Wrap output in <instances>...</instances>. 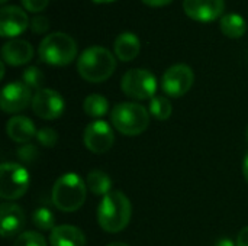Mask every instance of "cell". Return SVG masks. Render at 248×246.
Masks as SVG:
<instances>
[{
	"label": "cell",
	"instance_id": "cell-6",
	"mask_svg": "<svg viewBox=\"0 0 248 246\" xmlns=\"http://www.w3.org/2000/svg\"><path fill=\"white\" fill-rule=\"evenodd\" d=\"M29 187L28 170L15 162H4L0 167V197L16 200L22 197Z\"/></svg>",
	"mask_w": 248,
	"mask_h": 246
},
{
	"label": "cell",
	"instance_id": "cell-18",
	"mask_svg": "<svg viewBox=\"0 0 248 246\" xmlns=\"http://www.w3.org/2000/svg\"><path fill=\"white\" fill-rule=\"evenodd\" d=\"M113 51L121 61H132L141 51V41L132 32H122L113 42Z\"/></svg>",
	"mask_w": 248,
	"mask_h": 246
},
{
	"label": "cell",
	"instance_id": "cell-32",
	"mask_svg": "<svg viewBox=\"0 0 248 246\" xmlns=\"http://www.w3.org/2000/svg\"><path fill=\"white\" fill-rule=\"evenodd\" d=\"M243 174H244V178H246L248 184V152L247 155L244 157V159H243Z\"/></svg>",
	"mask_w": 248,
	"mask_h": 246
},
{
	"label": "cell",
	"instance_id": "cell-33",
	"mask_svg": "<svg viewBox=\"0 0 248 246\" xmlns=\"http://www.w3.org/2000/svg\"><path fill=\"white\" fill-rule=\"evenodd\" d=\"M215 246H235V245H234V242H232V241H230V239L224 238V239H219Z\"/></svg>",
	"mask_w": 248,
	"mask_h": 246
},
{
	"label": "cell",
	"instance_id": "cell-13",
	"mask_svg": "<svg viewBox=\"0 0 248 246\" xmlns=\"http://www.w3.org/2000/svg\"><path fill=\"white\" fill-rule=\"evenodd\" d=\"M225 0H183L185 13L198 22H212L221 16Z\"/></svg>",
	"mask_w": 248,
	"mask_h": 246
},
{
	"label": "cell",
	"instance_id": "cell-21",
	"mask_svg": "<svg viewBox=\"0 0 248 246\" xmlns=\"http://www.w3.org/2000/svg\"><path fill=\"white\" fill-rule=\"evenodd\" d=\"M83 109L86 115L90 117H102L108 113L109 103H108V99L100 94H89L84 99Z\"/></svg>",
	"mask_w": 248,
	"mask_h": 246
},
{
	"label": "cell",
	"instance_id": "cell-19",
	"mask_svg": "<svg viewBox=\"0 0 248 246\" xmlns=\"http://www.w3.org/2000/svg\"><path fill=\"white\" fill-rule=\"evenodd\" d=\"M219 28L222 33L228 38H241L246 33L247 23L238 13H228L221 17Z\"/></svg>",
	"mask_w": 248,
	"mask_h": 246
},
{
	"label": "cell",
	"instance_id": "cell-38",
	"mask_svg": "<svg viewBox=\"0 0 248 246\" xmlns=\"http://www.w3.org/2000/svg\"><path fill=\"white\" fill-rule=\"evenodd\" d=\"M6 1H7V0H0V3H1V4H4Z\"/></svg>",
	"mask_w": 248,
	"mask_h": 246
},
{
	"label": "cell",
	"instance_id": "cell-2",
	"mask_svg": "<svg viewBox=\"0 0 248 246\" xmlns=\"http://www.w3.org/2000/svg\"><path fill=\"white\" fill-rule=\"evenodd\" d=\"M116 68L115 55L103 46H90L81 52L77 61L80 77L89 83L106 81Z\"/></svg>",
	"mask_w": 248,
	"mask_h": 246
},
{
	"label": "cell",
	"instance_id": "cell-1",
	"mask_svg": "<svg viewBox=\"0 0 248 246\" xmlns=\"http://www.w3.org/2000/svg\"><path fill=\"white\" fill-rule=\"evenodd\" d=\"M132 215L129 199L122 191H110L106 194L97 209V222L108 233H118L124 231Z\"/></svg>",
	"mask_w": 248,
	"mask_h": 246
},
{
	"label": "cell",
	"instance_id": "cell-37",
	"mask_svg": "<svg viewBox=\"0 0 248 246\" xmlns=\"http://www.w3.org/2000/svg\"><path fill=\"white\" fill-rule=\"evenodd\" d=\"M246 136H247V141H248V126H247V129H246Z\"/></svg>",
	"mask_w": 248,
	"mask_h": 246
},
{
	"label": "cell",
	"instance_id": "cell-10",
	"mask_svg": "<svg viewBox=\"0 0 248 246\" xmlns=\"http://www.w3.org/2000/svg\"><path fill=\"white\" fill-rule=\"evenodd\" d=\"M84 145L93 154H105L108 152L115 142V135L109 123L103 120H94L87 125L84 129Z\"/></svg>",
	"mask_w": 248,
	"mask_h": 246
},
{
	"label": "cell",
	"instance_id": "cell-22",
	"mask_svg": "<svg viewBox=\"0 0 248 246\" xmlns=\"http://www.w3.org/2000/svg\"><path fill=\"white\" fill-rule=\"evenodd\" d=\"M148 112L157 119V120H167L173 113V106L170 100L164 96H154L150 100V109Z\"/></svg>",
	"mask_w": 248,
	"mask_h": 246
},
{
	"label": "cell",
	"instance_id": "cell-16",
	"mask_svg": "<svg viewBox=\"0 0 248 246\" xmlns=\"http://www.w3.org/2000/svg\"><path fill=\"white\" fill-rule=\"evenodd\" d=\"M6 132L7 136L17 144H28L38 133L33 122L26 116H15L9 119L6 125Z\"/></svg>",
	"mask_w": 248,
	"mask_h": 246
},
{
	"label": "cell",
	"instance_id": "cell-12",
	"mask_svg": "<svg viewBox=\"0 0 248 246\" xmlns=\"http://www.w3.org/2000/svg\"><path fill=\"white\" fill-rule=\"evenodd\" d=\"M26 12L19 6H3L0 10V35L3 38H13L20 35L29 26Z\"/></svg>",
	"mask_w": 248,
	"mask_h": 246
},
{
	"label": "cell",
	"instance_id": "cell-27",
	"mask_svg": "<svg viewBox=\"0 0 248 246\" xmlns=\"http://www.w3.org/2000/svg\"><path fill=\"white\" fill-rule=\"evenodd\" d=\"M17 157L19 159L23 162V164H31L38 157V151L33 145H29V144H25L22 148H19L17 151Z\"/></svg>",
	"mask_w": 248,
	"mask_h": 246
},
{
	"label": "cell",
	"instance_id": "cell-15",
	"mask_svg": "<svg viewBox=\"0 0 248 246\" xmlns=\"http://www.w3.org/2000/svg\"><path fill=\"white\" fill-rule=\"evenodd\" d=\"M0 225L3 238H12L20 233L25 226V213L22 207L13 203H3L0 207Z\"/></svg>",
	"mask_w": 248,
	"mask_h": 246
},
{
	"label": "cell",
	"instance_id": "cell-14",
	"mask_svg": "<svg viewBox=\"0 0 248 246\" xmlns=\"http://www.w3.org/2000/svg\"><path fill=\"white\" fill-rule=\"evenodd\" d=\"M33 57V46L25 39H10L1 48V58L4 64L19 67L28 64Z\"/></svg>",
	"mask_w": 248,
	"mask_h": 246
},
{
	"label": "cell",
	"instance_id": "cell-17",
	"mask_svg": "<svg viewBox=\"0 0 248 246\" xmlns=\"http://www.w3.org/2000/svg\"><path fill=\"white\" fill-rule=\"evenodd\" d=\"M51 246H84L86 236L84 233L71 225H60L51 231L49 235Z\"/></svg>",
	"mask_w": 248,
	"mask_h": 246
},
{
	"label": "cell",
	"instance_id": "cell-30",
	"mask_svg": "<svg viewBox=\"0 0 248 246\" xmlns=\"http://www.w3.org/2000/svg\"><path fill=\"white\" fill-rule=\"evenodd\" d=\"M237 246H248V226L240 231L237 238Z\"/></svg>",
	"mask_w": 248,
	"mask_h": 246
},
{
	"label": "cell",
	"instance_id": "cell-24",
	"mask_svg": "<svg viewBox=\"0 0 248 246\" xmlns=\"http://www.w3.org/2000/svg\"><path fill=\"white\" fill-rule=\"evenodd\" d=\"M22 81L29 87V88H36L41 90V86L44 83V74L38 67H28L22 72Z\"/></svg>",
	"mask_w": 248,
	"mask_h": 246
},
{
	"label": "cell",
	"instance_id": "cell-29",
	"mask_svg": "<svg viewBox=\"0 0 248 246\" xmlns=\"http://www.w3.org/2000/svg\"><path fill=\"white\" fill-rule=\"evenodd\" d=\"M20 1L28 12L36 13V12H42L48 6L49 0H20Z\"/></svg>",
	"mask_w": 248,
	"mask_h": 246
},
{
	"label": "cell",
	"instance_id": "cell-11",
	"mask_svg": "<svg viewBox=\"0 0 248 246\" xmlns=\"http://www.w3.org/2000/svg\"><path fill=\"white\" fill-rule=\"evenodd\" d=\"M32 103L31 88L23 81L9 83L3 87L0 96V107L6 113H17Z\"/></svg>",
	"mask_w": 248,
	"mask_h": 246
},
{
	"label": "cell",
	"instance_id": "cell-8",
	"mask_svg": "<svg viewBox=\"0 0 248 246\" xmlns=\"http://www.w3.org/2000/svg\"><path fill=\"white\" fill-rule=\"evenodd\" d=\"M193 70L186 64H174L166 70L161 78L163 91L170 97L185 96L193 86Z\"/></svg>",
	"mask_w": 248,
	"mask_h": 246
},
{
	"label": "cell",
	"instance_id": "cell-25",
	"mask_svg": "<svg viewBox=\"0 0 248 246\" xmlns=\"http://www.w3.org/2000/svg\"><path fill=\"white\" fill-rule=\"evenodd\" d=\"M13 246H46V241L41 233L23 232L16 238Z\"/></svg>",
	"mask_w": 248,
	"mask_h": 246
},
{
	"label": "cell",
	"instance_id": "cell-3",
	"mask_svg": "<svg viewBox=\"0 0 248 246\" xmlns=\"http://www.w3.org/2000/svg\"><path fill=\"white\" fill-rule=\"evenodd\" d=\"M87 186L78 177L76 173H67L62 174L52 187V203L54 206L64 212V213H73L77 212L86 200Z\"/></svg>",
	"mask_w": 248,
	"mask_h": 246
},
{
	"label": "cell",
	"instance_id": "cell-28",
	"mask_svg": "<svg viewBox=\"0 0 248 246\" xmlns=\"http://www.w3.org/2000/svg\"><path fill=\"white\" fill-rule=\"evenodd\" d=\"M29 26H31V30L33 33L41 35V33H45L49 29V22H48V19L45 16H35L31 20Z\"/></svg>",
	"mask_w": 248,
	"mask_h": 246
},
{
	"label": "cell",
	"instance_id": "cell-35",
	"mask_svg": "<svg viewBox=\"0 0 248 246\" xmlns=\"http://www.w3.org/2000/svg\"><path fill=\"white\" fill-rule=\"evenodd\" d=\"M108 246H128L126 244H122V242H113V244H110V245Z\"/></svg>",
	"mask_w": 248,
	"mask_h": 246
},
{
	"label": "cell",
	"instance_id": "cell-31",
	"mask_svg": "<svg viewBox=\"0 0 248 246\" xmlns=\"http://www.w3.org/2000/svg\"><path fill=\"white\" fill-rule=\"evenodd\" d=\"M142 1L151 7H160V6H166V4L171 3L173 0H142Z\"/></svg>",
	"mask_w": 248,
	"mask_h": 246
},
{
	"label": "cell",
	"instance_id": "cell-26",
	"mask_svg": "<svg viewBox=\"0 0 248 246\" xmlns=\"http://www.w3.org/2000/svg\"><path fill=\"white\" fill-rule=\"evenodd\" d=\"M36 139L41 145L46 148H52L58 142V135L52 128H42L36 133Z\"/></svg>",
	"mask_w": 248,
	"mask_h": 246
},
{
	"label": "cell",
	"instance_id": "cell-7",
	"mask_svg": "<svg viewBox=\"0 0 248 246\" xmlns=\"http://www.w3.org/2000/svg\"><path fill=\"white\" fill-rule=\"evenodd\" d=\"M121 87L128 97L135 100H151L157 91V80L148 70L132 68L124 74Z\"/></svg>",
	"mask_w": 248,
	"mask_h": 246
},
{
	"label": "cell",
	"instance_id": "cell-5",
	"mask_svg": "<svg viewBox=\"0 0 248 246\" xmlns=\"http://www.w3.org/2000/svg\"><path fill=\"white\" fill-rule=\"evenodd\" d=\"M112 125L118 132L128 136L142 133L150 125V112L138 103H119L110 113Z\"/></svg>",
	"mask_w": 248,
	"mask_h": 246
},
{
	"label": "cell",
	"instance_id": "cell-20",
	"mask_svg": "<svg viewBox=\"0 0 248 246\" xmlns=\"http://www.w3.org/2000/svg\"><path fill=\"white\" fill-rule=\"evenodd\" d=\"M86 186H87V188L93 194H96V196H106V194L110 193L112 180H110V177L106 173H103L100 170H93L87 175Z\"/></svg>",
	"mask_w": 248,
	"mask_h": 246
},
{
	"label": "cell",
	"instance_id": "cell-9",
	"mask_svg": "<svg viewBox=\"0 0 248 246\" xmlns=\"http://www.w3.org/2000/svg\"><path fill=\"white\" fill-rule=\"evenodd\" d=\"M32 110L33 113L45 120L58 119L65 107L62 96L52 88H41L32 97Z\"/></svg>",
	"mask_w": 248,
	"mask_h": 246
},
{
	"label": "cell",
	"instance_id": "cell-36",
	"mask_svg": "<svg viewBox=\"0 0 248 246\" xmlns=\"http://www.w3.org/2000/svg\"><path fill=\"white\" fill-rule=\"evenodd\" d=\"M96 3H110V1H115V0H93Z\"/></svg>",
	"mask_w": 248,
	"mask_h": 246
},
{
	"label": "cell",
	"instance_id": "cell-34",
	"mask_svg": "<svg viewBox=\"0 0 248 246\" xmlns=\"http://www.w3.org/2000/svg\"><path fill=\"white\" fill-rule=\"evenodd\" d=\"M4 77V62L1 61L0 62V78H3Z\"/></svg>",
	"mask_w": 248,
	"mask_h": 246
},
{
	"label": "cell",
	"instance_id": "cell-23",
	"mask_svg": "<svg viewBox=\"0 0 248 246\" xmlns=\"http://www.w3.org/2000/svg\"><path fill=\"white\" fill-rule=\"evenodd\" d=\"M32 223L41 231H54L55 217L52 212L46 207H39L32 213Z\"/></svg>",
	"mask_w": 248,
	"mask_h": 246
},
{
	"label": "cell",
	"instance_id": "cell-4",
	"mask_svg": "<svg viewBox=\"0 0 248 246\" xmlns=\"http://www.w3.org/2000/svg\"><path fill=\"white\" fill-rule=\"evenodd\" d=\"M38 54L41 61L52 67L68 65L77 55V42L64 32H52L39 43Z\"/></svg>",
	"mask_w": 248,
	"mask_h": 246
}]
</instances>
